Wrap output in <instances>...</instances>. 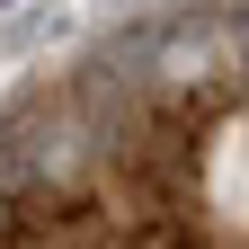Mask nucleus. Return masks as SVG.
Masks as SVG:
<instances>
[{
	"instance_id": "nucleus-1",
	"label": "nucleus",
	"mask_w": 249,
	"mask_h": 249,
	"mask_svg": "<svg viewBox=\"0 0 249 249\" xmlns=\"http://www.w3.org/2000/svg\"><path fill=\"white\" fill-rule=\"evenodd\" d=\"M53 27H62V9H53V0H36V9H18L9 27H0V53H27V45H45Z\"/></svg>"
},
{
	"instance_id": "nucleus-2",
	"label": "nucleus",
	"mask_w": 249,
	"mask_h": 249,
	"mask_svg": "<svg viewBox=\"0 0 249 249\" xmlns=\"http://www.w3.org/2000/svg\"><path fill=\"white\" fill-rule=\"evenodd\" d=\"M0 9H18V0H0Z\"/></svg>"
}]
</instances>
